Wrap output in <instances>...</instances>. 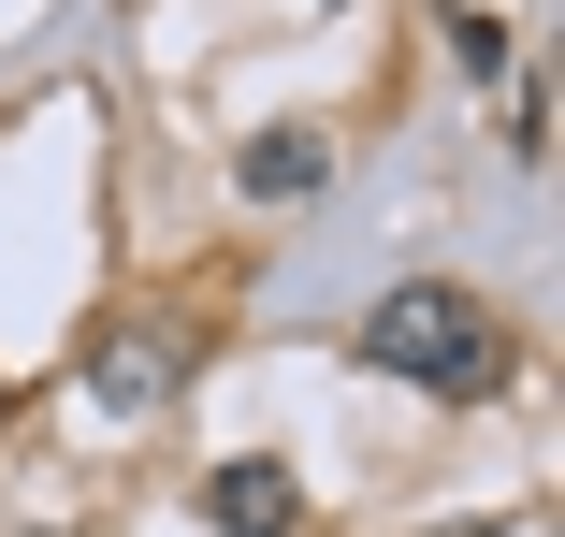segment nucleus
Returning a JSON list of instances; mask_svg holds the SVG:
<instances>
[{"label":"nucleus","mask_w":565,"mask_h":537,"mask_svg":"<svg viewBox=\"0 0 565 537\" xmlns=\"http://www.w3.org/2000/svg\"><path fill=\"white\" fill-rule=\"evenodd\" d=\"M363 378H406V392H493V305L449 291V276H406L363 305Z\"/></svg>","instance_id":"obj_1"},{"label":"nucleus","mask_w":565,"mask_h":537,"mask_svg":"<svg viewBox=\"0 0 565 537\" xmlns=\"http://www.w3.org/2000/svg\"><path fill=\"white\" fill-rule=\"evenodd\" d=\"M203 523H217V537H290V465H276V451L217 465V480H203Z\"/></svg>","instance_id":"obj_2"},{"label":"nucleus","mask_w":565,"mask_h":537,"mask_svg":"<svg viewBox=\"0 0 565 537\" xmlns=\"http://www.w3.org/2000/svg\"><path fill=\"white\" fill-rule=\"evenodd\" d=\"M319 175H333V146H319V131H305V117H276V131H262V146H247V160H233V189H247V203H305V189H319Z\"/></svg>","instance_id":"obj_3"},{"label":"nucleus","mask_w":565,"mask_h":537,"mask_svg":"<svg viewBox=\"0 0 565 537\" xmlns=\"http://www.w3.org/2000/svg\"><path fill=\"white\" fill-rule=\"evenodd\" d=\"M87 392L117 407V421H146V407H160V364H146V349H102V364H87Z\"/></svg>","instance_id":"obj_4"},{"label":"nucleus","mask_w":565,"mask_h":537,"mask_svg":"<svg viewBox=\"0 0 565 537\" xmlns=\"http://www.w3.org/2000/svg\"><path fill=\"white\" fill-rule=\"evenodd\" d=\"M449 59H465V73L493 87V73H508V30H493V15H449Z\"/></svg>","instance_id":"obj_5"}]
</instances>
